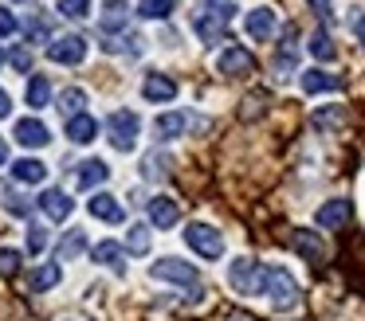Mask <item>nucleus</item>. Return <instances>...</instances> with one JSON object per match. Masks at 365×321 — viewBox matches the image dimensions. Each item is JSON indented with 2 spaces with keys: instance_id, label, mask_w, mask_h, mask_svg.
<instances>
[{
  "instance_id": "f257e3e1",
  "label": "nucleus",
  "mask_w": 365,
  "mask_h": 321,
  "mask_svg": "<svg viewBox=\"0 0 365 321\" xmlns=\"http://www.w3.org/2000/svg\"><path fill=\"white\" fill-rule=\"evenodd\" d=\"M228 282H232L236 294H247V298L267 294V266L255 263V258H236V263L228 266Z\"/></svg>"
},
{
  "instance_id": "f03ea898",
  "label": "nucleus",
  "mask_w": 365,
  "mask_h": 321,
  "mask_svg": "<svg viewBox=\"0 0 365 321\" xmlns=\"http://www.w3.org/2000/svg\"><path fill=\"white\" fill-rule=\"evenodd\" d=\"M267 298H271V305H275L279 313H287V310L299 305V282L291 278V270L267 266Z\"/></svg>"
},
{
  "instance_id": "7ed1b4c3",
  "label": "nucleus",
  "mask_w": 365,
  "mask_h": 321,
  "mask_svg": "<svg viewBox=\"0 0 365 321\" xmlns=\"http://www.w3.org/2000/svg\"><path fill=\"white\" fill-rule=\"evenodd\" d=\"M138 125H142V117H138L134 110H114V114L106 117V130H110V145L118 149V153H130V149L138 145Z\"/></svg>"
},
{
  "instance_id": "20e7f679",
  "label": "nucleus",
  "mask_w": 365,
  "mask_h": 321,
  "mask_svg": "<svg viewBox=\"0 0 365 321\" xmlns=\"http://www.w3.org/2000/svg\"><path fill=\"white\" fill-rule=\"evenodd\" d=\"M185 243H189L200 258H220L224 255V235L208 223H189L185 227Z\"/></svg>"
},
{
  "instance_id": "39448f33",
  "label": "nucleus",
  "mask_w": 365,
  "mask_h": 321,
  "mask_svg": "<svg viewBox=\"0 0 365 321\" xmlns=\"http://www.w3.org/2000/svg\"><path fill=\"white\" fill-rule=\"evenodd\" d=\"M150 274H153L158 282H177V286H192V290L200 286L197 266L181 263V258H158V263L150 266Z\"/></svg>"
},
{
  "instance_id": "423d86ee",
  "label": "nucleus",
  "mask_w": 365,
  "mask_h": 321,
  "mask_svg": "<svg viewBox=\"0 0 365 321\" xmlns=\"http://www.w3.org/2000/svg\"><path fill=\"white\" fill-rule=\"evenodd\" d=\"M216 70H220V75H228V78L252 75V70H255V55L247 51V47H240V43H228L220 55H216Z\"/></svg>"
},
{
  "instance_id": "0eeeda50",
  "label": "nucleus",
  "mask_w": 365,
  "mask_h": 321,
  "mask_svg": "<svg viewBox=\"0 0 365 321\" xmlns=\"http://www.w3.org/2000/svg\"><path fill=\"white\" fill-rule=\"evenodd\" d=\"M48 59L51 63H63V67H79L87 59V39L83 36H59L48 43Z\"/></svg>"
},
{
  "instance_id": "6e6552de",
  "label": "nucleus",
  "mask_w": 365,
  "mask_h": 321,
  "mask_svg": "<svg viewBox=\"0 0 365 321\" xmlns=\"http://www.w3.org/2000/svg\"><path fill=\"white\" fill-rule=\"evenodd\" d=\"M192 28H197V36L205 39V43H220V39H228V20H220L216 12H197L192 16Z\"/></svg>"
},
{
  "instance_id": "1a4fd4ad",
  "label": "nucleus",
  "mask_w": 365,
  "mask_h": 321,
  "mask_svg": "<svg viewBox=\"0 0 365 321\" xmlns=\"http://www.w3.org/2000/svg\"><path fill=\"white\" fill-rule=\"evenodd\" d=\"M40 208H43V216H48V219L63 223V219L75 211V204H71V196H67L63 188H48V192L40 196Z\"/></svg>"
},
{
  "instance_id": "9d476101",
  "label": "nucleus",
  "mask_w": 365,
  "mask_h": 321,
  "mask_svg": "<svg viewBox=\"0 0 365 321\" xmlns=\"http://www.w3.org/2000/svg\"><path fill=\"white\" fill-rule=\"evenodd\" d=\"M16 141L28 145V149H43L51 141V133H48V125H43L40 117H20L16 122Z\"/></svg>"
},
{
  "instance_id": "9b49d317",
  "label": "nucleus",
  "mask_w": 365,
  "mask_h": 321,
  "mask_svg": "<svg viewBox=\"0 0 365 321\" xmlns=\"http://www.w3.org/2000/svg\"><path fill=\"white\" fill-rule=\"evenodd\" d=\"M349 211H354V208H349V200H341V196H338V200H326L322 208L314 211V223L326 227V231H334V227H341L349 219Z\"/></svg>"
},
{
  "instance_id": "f8f14e48",
  "label": "nucleus",
  "mask_w": 365,
  "mask_h": 321,
  "mask_svg": "<svg viewBox=\"0 0 365 321\" xmlns=\"http://www.w3.org/2000/svg\"><path fill=\"white\" fill-rule=\"evenodd\" d=\"M244 28H247V36H252L255 43H267L271 31H275V12H271V8H252L247 20H244Z\"/></svg>"
},
{
  "instance_id": "ddd939ff",
  "label": "nucleus",
  "mask_w": 365,
  "mask_h": 321,
  "mask_svg": "<svg viewBox=\"0 0 365 321\" xmlns=\"http://www.w3.org/2000/svg\"><path fill=\"white\" fill-rule=\"evenodd\" d=\"M291 247L299 251L307 263H322V258H326V243L318 239L314 231H302V227H299V231H291Z\"/></svg>"
},
{
  "instance_id": "4468645a",
  "label": "nucleus",
  "mask_w": 365,
  "mask_h": 321,
  "mask_svg": "<svg viewBox=\"0 0 365 321\" xmlns=\"http://www.w3.org/2000/svg\"><path fill=\"white\" fill-rule=\"evenodd\" d=\"M341 75H330V70H322V67H310V70H302V90L307 94H322V90H341Z\"/></svg>"
},
{
  "instance_id": "2eb2a0df",
  "label": "nucleus",
  "mask_w": 365,
  "mask_h": 321,
  "mask_svg": "<svg viewBox=\"0 0 365 321\" xmlns=\"http://www.w3.org/2000/svg\"><path fill=\"white\" fill-rule=\"evenodd\" d=\"M87 211L95 219H106V223H118V219L126 216V211H122V204L114 200L110 192H95V200H87Z\"/></svg>"
},
{
  "instance_id": "dca6fc26",
  "label": "nucleus",
  "mask_w": 365,
  "mask_h": 321,
  "mask_svg": "<svg viewBox=\"0 0 365 321\" xmlns=\"http://www.w3.org/2000/svg\"><path fill=\"white\" fill-rule=\"evenodd\" d=\"M177 219H181V211H177V204L169 200V196H158V200H150V223L158 227V231L173 227Z\"/></svg>"
},
{
  "instance_id": "f3484780",
  "label": "nucleus",
  "mask_w": 365,
  "mask_h": 321,
  "mask_svg": "<svg viewBox=\"0 0 365 321\" xmlns=\"http://www.w3.org/2000/svg\"><path fill=\"white\" fill-rule=\"evenodd\" d=\"M98 23H103V31H122L130 23V4L126 0H106Z\"/></svg>"
},
{
  "instance_id": "a211bd4d",
  "label": "nucleus",
  "mask_w": 365,
  "mask_h": 321,
  "mask_svg": "<svg viewBox=\"0 0 365 321\" xmlns=\"http://www.w3.org/2000/svg\"><path fill=\"white\" fill-rule=\"evenodd\" d=\"M142 94H145L150 102H173V98H177V83H173L169 75H150V78L142 83Z\"/></svg>"
},
{
  "instance_id": "6ab92c4d",
  "label": "nucleus",
  "mask_w": 365,
  "mask_h": 321,
  "mask_svg": "<svg viewBox=\"0 0 365 321\" xmlns=\"http://www.w3.org/2000/svg\"><path fill=\"white\" fill-rule=\"evenodd\" d=\"M185 130H189V114H161L158 122H153L158 141H173V137H181Z\"/></svg>"
},
{
  "instance_id": "aec40b11",
  "label": "nucleus",
  "mask_w": 365,
  "mask_h": 321,
  "mask_svg": "<svg viewBox=\"0 0 365 321\" xmlns=\"http://www.w3.org/2000/svg\"><path fill=\"white\" fill-rule=\"evenodd\" d=\"M95 133H98V122L91 114H79V117H71L67 122V137L75 141V145H87V141H95Z\"/></svg>"
},
{
  "instance_id": "412c9836",
  "label": "nucleus",
  "mask_w": 365,
  "mask_h": 321,
  "mask_svg": "<svg viewBox=\"0 0 365 321\" xmlns=\"http://www.w3.org/2000/svg\"><path fill=\"white\" fill-rule=\"evenodd\" d=\"M59 278H63V266H59V263H43L40 270H32V282H28V290H32V294H43V290H51Z\"/></svg>"
},
{
  "instance_id": "4be33fe9",
  "label": "nucleus",
  "mask_w": 365,
  "mask_h": 321,
  "mask_svg": "<svg viewBox=\"0 0 365 321\" xmlns=\"http://www.w3.org/2000/svg\"><path fill=\"white\" fill-rule=\"evenodd\" d=\"M106 177H110L106 161H83L79 164V177H75V180H79V188H87V192H91L95 184H106Z\"/></svg>"
},
{
  "instance_id": "5701e85b",
  "label": "nucleus",
  "mask_w": 365,
  "mask_h": 321,
  "mask_svg": "<svg viewBox=\"0 0 365 321\" xmlns=\"http://www.w3.org/2000/svg\"><path fill=\"white\" fill-rule=\"evenodd\" d=\"M83 251H87V235L67 231V239H59V247H56V263H71V258L83 255Z\"/></svg>"
},
{
  "instance_id": "b1692460",
  "label": "nucleus",
  "mask_w": 365,
  "mask_h": 321,
  "mask_svg": "<svg viewBox=\"0 0 365 321\" xmlns=\"http://www.w3.org/2000/svg\"><path fill=\"white\" fill-rule=\"evenodd\" d=\"M12 177H16L20 184H40V180L48 177V164H40V161H32V157H24V161L12 164Z\"/></svg>"
},
{
  "instance_id": "393cba45",
  "label": "nucleus",
  "mask_w": 365,
  "mask_h": 321,
  "mask_svg": "<svg viewBox=\"0 0 365 321\" xmlns=\"http://www.w3.org/2000/svg\"><path fill=\"white\" fill-rule=\"evenodd\" d=\"M28 106L32 110H40V106H48L51 102V83H48V75H32L28 78Z\"/></svg>"
},
{
  "instance_id": "a878e982",
  "label": "nucleus",
  "mask_w": 365,
  "mask_h": 321,
  "mask_svg": "<svg viewBox=\"0 0 365 321\" xmlns=\"http://www.w3.org/2000/svg\"><path fill=\"white\" fill-rule=\"evenodd\" d=\"M91 258H95V263H103V266H114V270H122V243H114V239L95 243V247H91Z\"/></svg>"
},
{
  "instance_id": "bb28decb",
  "label": "nucleus",
  "mask_w": 365,
  "mask_h": 321,
  "mask_svg": "<svg viewBox=\"0 0 365 321\" xmlns=\"http://www.w3.org/2000/svg\"><path fill=\"white\" fill-rule=\"evenodd\" d=\"M83 106H87V94L79 90V86H71V90H63L59 94V114H67V122H71V117H79L83 114Z\"/></svg>"
},
{
  "instance_id": "cd10ccee",
  "label": "nucleus",
  "mask_w": 365,
  "mask_h": 321,
  "mask_svg": "<svg viewBox=\"0 0 365 321\" xmlns=\"http://www.w3.org/2000/svg\"><path fill=\"white\" fill-rule=\"evenodd\" d=\"M126 251H130V255H150V227H145V223H130L126 227Z\"/></svg>"
},
{
  "instance_id": "c85d7f7f",
  "label": "nucleus",
  "mask_w": 365,
  "mask_h": 321,
  "mask_svg": "<svg viewBox=\"0 0 365 321\" xmlns=\"http://www.w3.org/2000/svg\"><path fill=\"white\" fill-rule=\"evenodd\" d=\"M310 55H314V59H322V63H330L334 55H338V47H334L330 31H322V28H318L314 36H310Z\"/></svg>"
},
{
  "instance_id": "c756f323",
  "label": "nucleus",
  "mask_w": 365,
  "mask_h": 321,
  "mask_svg": "<svg viewBox=\"0 0 365 321\" xmlns=\"http://www.w3.org/2000/svg\"><path fill=\"white\" fill-rule=\"evenodd\" d=\"M142 172H145V180H165L169 177V157L165 153H145Z\"/></svg>"
},
{
  "instance_id": "7c9ffc66",
  "label": "nucleus",
  "mask_w": 365,
  "mask_h": 321,
  "mask_svg": "<svg viewBox=\"0 0 365 321\" xmlns=\"http://www.w3.org/2000/svg\"><path fill=\"white\" fill-rule=\"evenodd\" d=\"M51 28H56V20H51V16H32V20L24 23V31H28V43H43V39L51 36Z\"/></svg>"
},
{
  "instance_id": "2f4dec72",
  "label": "nucleus",
  "mask_w": 365,
  "mask_h": 321,
  "mask_svg": "<svg viewBox=\"0 0 365 321\" xmlns=\"http://www.w3.org/2000/svg\"><path fill=\"white\" fill-rule=\"evenodd\" d=\"M177 0H138V12L145 16V20H165L169 12H173Z\"/></svg>"
},
{
  "instance_id": "473e14b6",
  "label": "nucleus",
  "mask_w": 365,
  "mask_h": 321,
  "mask_svg": "<svg viewBox=\"0 0 365 321\" xmlns=\"http://www.w3.org/2000/svg\"><path fill=\"white\" fill-rule=\"evenodd\" d=\"M341 122H346V110H341V106H326V110H318V114H314L318 130H338Z\"/></svg>"
},
{
  "instance_id": "72a5a7b5",
  "label": "nucleus",
  "mask_w": 365,
  "mask_h": 321,
  "mask_svg": "<svg viewBox=\"0 0 365 321\" xmlns=\"http://www.w3.org/2000/svg\"><path fill=\"white\" fill-rule=\"evenodd\" d=\"M0 200H4V208H9L12 216H32V200H28V196H20V192H12V188L0 196Z\"/></svg>"
},
{
  "instance_id": "f704fd0d",
  "label": "nucleus",
  "mask_w": 365,
  "mask_h": 321,
  "mask_svg": "<svg viewBox=\"0 0 365 321\" xmlns=\"http://www.w3.org/2000/svg\"><path fill=\"white\" fill-rule=\"evenodd\" d=\"M56 8L67 16V20H83L91 12V0H56Z\"/></svg>"
},
{
  "instance_id": "c9c22d12",
  "label": "nucleus",
  "mask_w": 365,
  "mask_h": 321,
  "mask_svg": "<svg viewBox=\"0 0 365 321\" xmlns=\"http://www.w3.org/2000/svg\"><path fill=\"white\" fill-rule=\"evenodd\" d=\"M20 270V251L0 247V274H16Z\"/></svg>"
},
{
  "instance_id": "e433bc0d",
  "label": "nucleus",
  "mask_w": 365,
  "mask_h": 321,
  "mask_svg": "<svg viewBox=\"0 0 365 321\" xmlns=\"http://www.w3.org/2000/svg\"><path fill=\"white\" fill-rule=\"evenodd\" d=\"M43 247H48V231H43L40 223H32V227H28V251H32V255H40Z\"/></svg>"
},
{
  "instance_id": "4c0bfd02",
  "label": "nucleus",
  "mask_w": 365,
  "mask_h": 321,
  "mask_svg": "<svg viewBox=\"0 0 365 321\" xmlns=\"http://www.w3.org/2000/svg\"><path fill=\"white\" fill-rule=\"evenodd\" d=\"M9 63L20 70V75H28V70H32V51H28V47H16V51L9 55Z\"/></svg>"
},
{
  "instance_id": "58836bf2",
  "label": "nucleus",
  "mask_w": 365,
  "mask_h": 321,
  "mask_svg": "<svg viewBox=\"0 0 365 321\" xmlns=\"http://www.w3.org/2000/svg\"><path fill=\"white\" fill-rule=\"evenodd\" d=\"M208 4V12H216L220 20H228L232 12H236V0H205Z\"/></svg>"
},
{
  "instance_id": "ea45409f",
  "label": "nucleus",
  "mask_w": 365,
  "mask_h": 321,
  "mask_svg": "<svg viewBox=\"0 0 365 321\" xmlns=\"http://www.w3.org/2000/svg\"><path fill=\"white\" fill-rule=\"evenodd\" d=\"M12 31H16V16H12L9 8H0V39H9Z\"/></svg>"
},
{
  "instance_id": "a19ab883",
  "label": "nucleus",
  "mask_w": 365,
  "mask_h": 321,
  "mask_svg": "<svg viewBox=\"0 0 365 321\" xmlns=\"http://www.w3.org/2000/svg\"><path fill=\"white\" fill-rule=\"evenodd\" d=\"M9 114H12V98L0 90V117H9Z\"/></svg>"
},
{
  "instance_id": "79ce46f5",
  "label": "nucleus",
  "mask_w": 365,
  "mask_h": 321,
  "mask_svg": "<svg viewBox=\"0 0 365 321\" xmlns=\"http://www.w3.org/2000/svg\"><path fill=\"white\" fill-rule=\"evenodd\" d=\"M310 8H314L318 16H330V0H310Z\"/></svg>"
},
{
  "instance_id": "37998d69",
  "label": "nucleus",
  "mask_w": 365,
  "mask_h": 321,
  "mask_svg": "<svg viewBox=\"0 0 365 321\" xmlns=\"http://www.w3.org/2000/svg\"><path fill=\"white\" fill-rule=\"evenodd\" d=\"M354 31H357V39H361V47H365V16H357V23H354Z\"/></svg>"
},
{
  "instance_id": "c03bdc74",
  "label": "nucleus",
  "mask_w": 365,
  "mask_h": 321,
  "mask_svg": "<svg viewBox=\"0 0 365 321\" xmlns=\"http://www.w3.org/2000/svg\"><path fill=\"white\" fill-rule=\"evenodd\" d=\"M9 161V145H4V141H0V164Z\"/></svg>"
},
{
  "instance_id": "a18cd8bd",
  "label": "nucleus",
  "mask_w": 365,
  "mask_h": 321,
  "mask_svg": "<svg viewBox=\"0 0 365 321\" xmlns=\"http://www.w3.org/2000/svg\"><path fill=\"white\" fill-rule=\"evenodd\" d=\"M63 321H83V317H63Z\"/></svg>"
},
{
  "instance_id": "49530a36",
  "label": "nucleus",
  "mask_w": 365,
  "mask_h": 321,
  "mask_svg": "<svg viewBox=\"0 0 365 321\" xmlns=\"http://www.w3.org/2000/svg\"><path fill=\"white\" fill-rule=\"evenodd\" d=\"M4 59H9V55H4V51H0V63H4Z\"/></svg>"
},
{
  "instance_id": "de8ad7c7",
  "label": "nucleus",
  "mask_w": 365,
  "mask_h": 321,
  "mask_svg": "<svg viewBox=\"0 0 365 321\" xmlns=\"http://www.w3.org/2000/svg\"><path fill=\"white\" fill-rule=\"evenodd\" d=\"M24 4H36V0H24Z\"/></svg>"
},
{
  "instance_id": "09e8293b",
  "label": "nucleus",
  "mask_w": 365,
  "mask_h": 321,
  "mask_svg": "<svg viewBox=\"0 0 365 321\" xmlns=\"http://www.w3.org/2000/svg\"><path fill=\"white\" fill-rule=\"evenodd\" d=\"M236 321H247V317H236Z\"/></svg>"
}]
</instances>
